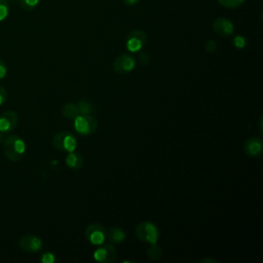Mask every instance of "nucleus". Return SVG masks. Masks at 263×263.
<instances>
[{"mask_svg":"<svg viewBox=\"0 0 263 263\" xmlns=\"http://www.w3.org/2000/svg\"><path fill=\"white\" fill-rule=\"evenodd\" d=\"M26 150V145L23 139L16 135H11L4 140L3 152L7 159L11 161H18L23 158Z\"/></svg>","mask_w":263,"mask_h":263,"instance_id":"f257e3e1","label":"nucleus"},{"mask_svg":"<svg viewBox=\"0 0 263 263\" xmlns=\"http://www.w3.org/2000/svg\"><path fill=\"white\" fill-rule=\"evenodd\" d=\"M136 235L141 241L152 245L156 243L158 239V230L153 223L149 221H144L137 226Z\"/></svg>","mask_w":263,"mask_h":263,"instance_id":"f03ea898","label":"nucleus"},{"mask_svg":"<svg viewBox=\"0 0 263 263\" xmlns=\"http://www.w3.org/2000/svg\"><path fill=\"white\" fill-rule=\"evenodd\" d=\"M52 144L54 148L60 151L73 152L77 146L76 138L68 132H60L54 135L52 139Z\"/></svg>","mask_w":263,"mask_h":263,"instance_id":"7ed1b4c3","label":"nucleus"},{"mask_svg":"<svg viewBox=\"0 0 263 263\" xmlns=\"http://www.w3.org/2000/svg\"><path fill=\"white\" fill-rule=\"evenodd\" d=\"M98 122L91 115H78L74 119V128L77 133L87 136L96 132Z\"/></svg>","mask_w":263,"mask_h":263,"instance_id":"20e7f679","label":"nucleus"},{"mask_svg":"<svg viewBox=\"0 0 263 263\" xmlns=\"http://www.w3.org/2000/svg\"><path fill=\"white\" fill-rule=\"evenodd\" d=\"M84 235L91 245L100 246L104 243L105 239L107 238V230L101 224L93 223L85 228Z\"/></svg>","mask_w":263,"mask_h":263,"instance_id":"39448f33","label":"nucleus"},{"mask_svg":"<svg viewBox=\"0 0 263 263\" xmlns=\"http://www.w3.org/2000/svg\"><path fill=\"white\" fill-rule=\"evenodd\" d=\"M147 42V35L142 30H134L128 33L126 37V48L132 52L141 50Z\"/></svg>","mask_w":263,"mask_h":263,"instance_id":"423d86ee","label":"nucleus"},{"mask_svg":"<svg viewBox=\"0 0 263 263\" xmlns=\"http://www.w3.org/2000/svg\"><path fill=\"white\" fill-rule=\"evenodd\" d=\"M112 66H113V70L117 74H127L135 69L136 62L132 55L122 53L117 58H115Z\"/></svg>","mask_w":263,"mask_h":263,"instance_id":"0eeeda50","label":"nucleus"},{"mask_svg":"<svg viewBox=\"0 0 263 263\" xmlns=\"http://www.w3.org/2000/svg\"><path fill=\"white\" fill-rule=\"evenodd\" d=\"M17 114L14 111H4L0 115V132L5 134L13 130L17 124Z\"/></svg>","mask_w":263,"mask_h":263,"instance_id":"6e6552de","label":"nucleus"},{"mask_svg":"<svg viewBox=\"0 0 263 263\" xmlns=\"http://www.w3.org/2000/svg\"><path fill=\"white\" fill-rule=\"evenodd\" d=\"M213 30L222 37H228L233 34L234 26L232 22L226 17H217L213 23Z\"/></svg>","mask_w":263,"mask_h":263,"instance_id":"1a4fd4ad","label":"nucleus"},{"mask_svg":"<svg viewBox=\"0 0 263 263\" xmlns=\"http://www.w3.org/2000/svg\"><path fill=\"white\" fill-rule=\"evenodd\" d=\"M20 247L22 250L29 252V253H36L38 252L41 248H42V240L36 236V235H32V234H27L21 237L20 239Z\"/></svg>","mask_w":263,"mask_h":263,"instance_id":"9d476101","label":"nucleus"},{"mask_svg":"<svg viewBox=\"0 0 263 263\" xmlns=\"http://www.w3.org/2000/svg\"><path fill=\"white\" fill-rule=\"evenodd\" d=\"M263 151V143L260 138H250L243 143V152L250 157H257Z\"/></svg>","mask_w":263,"mask_h":263,"instance_id":"9b49d317","label":"nucleus"},{"mask_svg":"<svg viewBox=\"0 0 263 263\" xmlns=\"http://www.w3.org/2000/svg\"><path fill=\"white\" fill-rule=\"evenodd\" d=\"M66 163L69 167L73 170H78L83 164V156L80 153L70 152V154L66 157Z\"/></svg>","mask_w":263,"mask_h":263,"instance_id":"f8f14e48","label":"nucleus"},{"mask_svg":"<svg viewBox=\"0 0 263 263\" xmlns=\"http://www.w3.org/2000/svg\"><path fill=\"white\" fill-rule=\"evenodd\" d=\"M107 238L114 243H120L125 238V232L117 227L111 228L109 231H107Z\"/></svg>","mask_w":263,"mask_h":263,"instance_id":"ddd939ff","label":"nucleus"},{"mask_svg":"<svg viewBox=\"0 0 263 263\" xmlns=\"http://www.w3.org/2000/svg\"><path fill=\"white\" fill-rule=\"evenodd\" d=\"M62 113H63L64 117L68 118V119H75V117H77L79 115L77 105L72 104V103L65 104L62 108Z\"/></svg>","mask_w":263,"mask_h":263,"instance_id":"4468645a","label":"nucleus"},{"mask_svg":"<svg viewBox=\"0 0 263 263\" xmlns=\"http://www.w3.org/2000/svg\"><path fill=\"white\" fill-rule=\"evenodd\" d=\"M77 108L79 111V114L81 115H90L95 111L93 105L88 101H79L77 104Z\"/></svg>","mask_w":263,"mask_h":263,"instance_id":"2eb2a0df","label":"nucleus"},{"mask_svg":"<svg viewBox=\"0 0 263 263\" xmlns=\"http://www.w3.org/2000/svg\"><path fill=\"white\" fill-rule=\"evenodd\" d=\"M162 255V250L160 247L156 246L155 243H152L148 249H147V256L153 260V261H156L158 259H160Z\"/></svg>","mask_w":263,"mask_h":263,"instance_id":"dca6fc26","label":"nucleus"},{"mask_svg":"<svg viewBox=\"0 0 263 263\" xmlns=\"http://www.w3.org/2000/svg\"><path fill=\"white\" fill-rule=\"evenodd\" d=\"M103 247L105 249V262H107V263L113 262L115 260L116 254H117L115 248L112 245H110V243L104 245Z\"/></svg>","mask_w":263,"mask_h":263,"instance_id":"f3484780","label":"nucleus"},{"mask_svg":"<svg viewBox=\"0 0 263 263\" xmlns=\"http://www.w3.org/2000/svg\"><path fill=\"white\" fill-rule=\"evenodd\" d=\"M18 1H20V5L23 9L30 11V10L35 9L38 6L40 0H18Z\"/></svg>","mask_w":263,"mask_h":263,"instance_id":"a211bd4d","label":"nucleus"},{"mask_svg":"<svg viewBox=\"0 0 263 263\" xmlns=\"http://www.w3.org/2000/svg\"><path fill=\"white\" fill-rule=\"evenodd\" d=\"M246 0H218V2L226 8H236L240 6Z\"/></svg>","mask_w":263,"mask_h":263,"instance_id":"6ab92c4d","label":"nucleus"},{"mask_svg":"<svg viewBox=\"0 0 263 263\" xmlns=\"http://www.w3.org/2000/svg\"><path fill=\"white\" fill-rule=\"evenodd\" d=\"M9 13V4L7 0H0V22L4 21Z\"/></svg>","mask_w":263,"mask_h":263,"instance_id":"aec40b11","label":"nucleus"},{"mask_svg":"<svg viewBox=\"0 0 263 263\" xmlns=\"http://www.w3.org/2000/svg\"><path fill=\"white\" fill-rule=\"evenodd\" d=\"M246 43H247V41H246L245 37L241 36V35H237L233 38V45L236 48H239V49L243 48L246 46Z\"/></svg>","mask_w":263,"mask_h":263,"instance_id":"412c9836","label":"nucleus"},{"mask_svg":"<svg viewBox=\"0 0 263 263\" xmlns=\"http://www.w3.org/2000/svg\"><path fill=\"white\" fill-rule=\"evenodd\" d=\"M93 258L98 262H105V249H104V247L99 248L95 251Z\"/></svg>","mask_w":263,"mask_h":263,"instance_id":"4be33fe9","label":"nucleus"},{"mask_svg":"<svg viewBox=\"0 0 263 263\" xmlns=\"http://www.w3.org/2000/svg\"><path fill=\"white\" fill-rule=\"evenodd\" d=\"M139 61L143 66H146L150 63V55L147 52H141L139 55Z\"/></svg>","mask_w":263,"mask_h":263,"instance_id":"5701e85b","label":"nucleus"},{"mask_svg":"<svg viewBox=\"0 0 263 263\" xmlns=\"http://www.w3.org/2000/svg\"><path fill=\"white\" fill-rule=\"evenodd\" d=\"M217 48V43L214 41V40H209L206 43H205V50L208 52H214Z\"/></svg>","mask_w":263,"mask_h":263,"instance_id":"b1692460","label":"nucleus"},{"mask_svg":"<svg viewBox=\"0 0 263 263\" xmlns=\"http://www.w3.org/2000/svg\"><path fill=\"white\" fill-rule=\"evenodd\" d=\"M41 261L44 262V263H52L54 261V256L51 253L43 254V256L41 258Z\"/></svg>","mask_w":263,"mask_h":263,"instance_id":"393cba45","label":"nucleus"},{"mask_svg":"<svg viewBox=\"0 0 263 263\" xmlns=\"http://www.w3.org/2000/svg\"><path fill=\"white\" fill-rule=\"evenodd\" d=\"M7 99V93H6V89L0 85V105H2L3 103L6 102Z\"/></svg>","mask_w":263,"mask_h":263,"instance_id":"a878e982","label":"nucleus"},{"mask_svg":"<svg viewBox=\"0 0 263 263\" xmlns=\"http://www.w3.org/2000/svg\"><path fill=\"white\" fill-rule=\"evenodd\" d=\"M6 75V65L4 63V61H2L0 59V80L3 79Z\"/></svg>","mask_w":263,"mask_h":263,"instance_id":"bb28decb","label":"nucleus"},{"mask_svg":"<svg viewBox=\"0 0 263 263\" xmlns=\"http://www.w3.org/2000/svg\"><path fill=\"white\" fill-rule=\"evenodd\" d=\"M140 0H122V2L126 5V6H135L136 4H138Z\"/></svg>","mask_w":263,"mask_h":263,"instance_id":"cd10ccee","label":"nucleus"},{"mask_svg":"<svg viewBox=\"0 0 263 263\" xmlns=\"http://www.w3.org/2000/svg\"><path fill=\"white\" fill-rule=\"evenodd\" d=\"M3 133L2 132H0V142H2V140H3Z\"/></svg>","mask_w":263,"mask_h":263,"instance_id":"c85d7f7f","label":"nucleus"}]
</instances>
